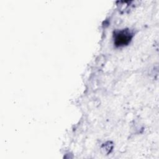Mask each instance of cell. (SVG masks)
<instances>
[{"label":"cell","mask_w":159,"mask_h":159,"mask_svg":"<svg viewBox=\"0 0 159 159\" xmlns=\"http://www.w3.org/2000/svg\"><path fill=\"white\" fill-rule=\"evenodd\" d=\"M133 37L129 29H122L116 31L114 34V44L116 47H124L129 43Z\"/></svg>","instance_id":"1"}]
</instances>
